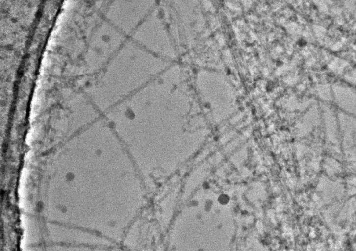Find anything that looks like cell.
Wrapping results in <instances>:
<instances>
[{"label": "cell", "instance_id": "cell-1", "mask_svg": "<svg viewBox=\"0 0 356 251\" xmlns=\"http://www.w3.org/2000/svg\"><path fill=\"white\" fill-rule=\"evenodd\" d=\"M166 62L128 38L112 57L104 86L117 104L165 69Z\"/></svg>", "mask_w": 356, "mask_h": 251}, {"label": "cell", "instance_id": "cell-2", "mask_svg": "<svg viewBox=\"0 0 356 251\" xmlns=\"http://www.w3.org/2000/svg\"><path fill=\"white\" fill-rule=\"evenodd\" d=\"M164 16L163 7L156 3L129 38L150 52L163 59L168 55L169 46Z\"/></svg>", "mask_w": 356, "mask_h": 251}, {"label": "cell", "instance_id": "cell-3", "mask_svg": "<svg viewBox=\"0 0 356 251\" xmlns=\"http://www.w3.org/2000/svg\"><path fill=\"white\" fill-rule=\"evenodd\" d=\"M156 4L153 0L115 1L108 14L111 25L129 38Z\"/></svg>", "mask_w": 356, "mask_h": 251}]
</instances>
